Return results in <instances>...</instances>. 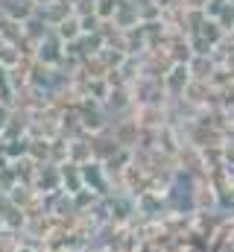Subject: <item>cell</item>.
I'll list each match as a JSON object with an SVG mask.
<instances>
[{
	"mask_svg": "<svg viewBox=\"0 0 234 252\" xmlns=\"http://www.w3.org/2000/svg\"><path fill=\"white\" fill-rule=\"evenodd\" d=\"M64 44L58 41L53 32H47L38 44H35V56L32 59H38V62H44V67H50V64L61 62V56H64V50H61Z\"/></svg>",
	"mask_w": 234,
	"mask_h": 252,
	"instance_id": "1",
	"label": "cell"
},
{
	"mask_svg": "<svg viewBox=\"0 0 234 252\" xmlns=\"http://www.w3.org/2000/svg\"><path fill=\"white\" fill-rule=\"evenodd\" d=\"M0 9H3V12L12 18V21H18V24L29 21V18L38 12L32 0H0Z\"/></svg>",
	"mask_w": 234,
	"mask_h": 252,
	"instance_id": "2",
	"label": "cell"
},
{
	"mask_svg": "<svg viewBox=\"0 0 234 252\" xmlns=\"http://www.w3.org/2000/svg\"><path fill=\"white\" fill-rule=\"evenodd\" d=\"M50 32L56 35V38L61 41V44H64V47H67V44H73V41H79V38H82V30H79V18H76V15H67V18H64L61 24H56Z\"/></svg>",
	"mask_w": 234,
	"mask_h": 252,
	"instance_id": "3",
	"label": "cell"
},
{
	"mask_svg": "<svg viewBox=\"0 0 234 252\" xmlns=\"http://www.w3.org/2000/svg\"><path fill=\"white\" fill-rule=\"evenodd\" d=\"M120 3H123V0H94V12H97L100 21H112L115 12L120 9Z\"/></svg>",
	"mask_w": 234,
	"mask_h": 252,
	"instance_id": "4",
	"label": "cell"
},
{
	"mask_svg": "<svg viewBox=\"0 0 234 252\" xmlns=\"http://www.w3.org/2000/svg\"><path fill=\"white\" fill-rule=\"evenodd\" d=\"M9 121H12V112H9V106L0 100V132H6V129H9Z\"/></svg>",
	"mask_w": 234,
	"mask_h": 252,
	"instance_id": "5",
	"label": "cell"
},
{
	"mask_svg": "<svg viewBox=\"0 0 234 252\" xmlns=\"http://www.w3.org/2000/svg\"><path fill=\"white\" fill-rule=\"evenodd\" d=\"M32 3H35V9H44V6H50L53 0H32Z\"/></svg>",
	"mask_w": 234,
	"mask_h": 252,
	"instance_id": "6",
	"label": "cell"
},
{
	"mask_svg": "<svg viewBox=\"0 0 234 252\" xmlns=\"http://www.w3.org/2000/svg\"><path fill=\"white\" fill-rule=\"evenodd\" d=\"M67 3H70V6H73V3H76V0H67Z\"/></svg>",
	"mask_w": 234,
	"mask_h": 252,
	"instance_id": "7",
	"label": "cell"
},
{
	"mask_svg": "<svg viewBox=\"0 0 234 252\" xmlns=\"http://www.w3.org/2000/svg\"><path fill=\"white\" fill-rule=\"evenodd\" d=\"M123 3H129V0H123Z\"/></svg>",
	"mask_w": 234,
	"mask_h": 252,
	"instance_id": "8",
	"label": "cell"
}]
</instances>
